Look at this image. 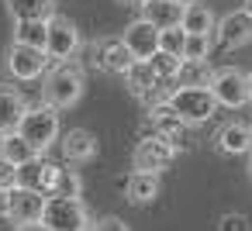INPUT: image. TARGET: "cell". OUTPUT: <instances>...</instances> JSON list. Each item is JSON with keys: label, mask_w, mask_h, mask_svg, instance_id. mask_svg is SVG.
Returning a JSON list of instances; mask_svg holds the SVG:
<instances>
[{"label": "cell", "mask_w": 252, "mask_h": 231, "mask_svg": "<svg viewBox=\"0 0 252 231\" xmlns=\"http://www.w3.org/2000/svg\"><path fill=\"white\" fill-rule=\"evenodd\" d=\"M214 38L221 49H242L252 42V14L249 11H231L214 25Z\"/></svg>", "instance_id": "obj_10"}, {"label": "cell", "mask_w": 252, "mask_h": 231, "mask_svg": "<svg viewBox=\"0 0 252 231\" xmlns=\"http://www.w3.org/2000/svg\"><path fill=\"white\" fill-rule=\"evenodd\" d=\"M0 159H7L11 166H25V162L38 159V152H35L18 131H11V135H4V145H0Z\"/></svg>", "instance_id": "obj_24"}, {"label": "cell", "mask_w": 252, "mask_h": 231, "mask_svg": "<svg viewBox=\"0 0 252 231\" xmlns=\"http://www.w3.org/2000/svg\"><path fill=\"white\" fill-rule=\"evenodd\" d=\"M180 18H183V4H176V0H145L142 4V21H149L156 31L180 28Z\"/></svg>", "instance_id": "obj_15"}, {"label": "cell", "mask_w": 252, "mask_h": 231, "mask_svg": "<svg viewBox=\"0 0 252 231\" xmlns=\"http://www.w3.org/2000/svg\"><path fill=\"white\" fill-rule=\"evenodd\" d=\"M49 66V56L42 49H28V45H11L7 49V73L14 80H38Z\"/></svg>", "instance_id": "obj_11"}, {"label": "cell", "mask_w": 252, "mask_h": 231, "mask_svg": "<svg viewBox=\"0 0 252 231\" xmlns=\"http://www.w3.org/2000/svg\"><path fill=\"white\" fill-rule=\"evenodd\" d=\"M80 52V31H76V25L69 21V18H63V14H56V18H49V38H45V56H49V62H66L69 56H76Z\"/></svg>", "instance_id": "obj_7"}, {"label": "cell", "mask_w": 252, "mask_h": 231, "mask_svg": "<svg viewBox=\"0 0 252 231\" xmlns=\"http://www.w3.org/2000/svg\"><path fill=\"white\" fill-rule=\"evenodd\" d=\"M14 21H49L56 18V0H4Z\"/></svg>", "instance_id": "obj_21"}, {"label": "cell", "mask_w": 252, "mask_h": 231, "mask_svg": "<svg viewBox=\"0 0 252 231\" xmlns=\"http://www.w3.org/2000/svg\"><path fill=\"white\" fill-rule=\"evenodd\" d=\"M118 4H125V7H142L145 0H118Z\"/></svg>", "instance_id": "obj_33"}, {"label": "cell", "mask_w": 252, "mask_h": 231, "mask_svg": "<svg viewBox=\"0 0 252 231\" xmlns=\"http://www.w3.org/2000/svg\"><path fill=\"white\" fill-rule=\"evenodd\" d=\"M214 14L207 4H183V18H180V28L183 35H214Z\"/></svg>", "instance_id": "obj_20"}, {"label": "cell", "mask_w": 252, "mask_h": 231, "mask_svg": "<svg viewBox=\"0 0 252 231\" xmlns=\"http://www.w3.org/2000/svg\"><path fill=\"white\" fill-rule=\"evenodd\" d=\"M63 155H66L69 162H87V159H94V155H97V138H94V131H87V128H69V131L63 135Z\"/></svg>", "instance_id": "obj_17"}, {"label": "cell", "mask_w": 252, "mask_h": 231, "mask_svg": "<svg viewBox=\"0 0 252 231\" xmlns=\"http://www.w3.org/2000/svg\"><path fill=\"white\" fill-rule=\"evenodd\" d=\"M249 138H252V128H249Z\"/></svg>", "instance_id": "obj_38"}, {"label": "cell", "mask_w": 252, "mask_h": 231, "mask_svg": "<svg viewBox=\"0 0 252 231\" xmlns=\"http://www.w3.org/2000/svg\"><path fill=\"white\" fill-rule=\"evenodd\" d=\"M18 135L35 148V152H45L56 138H59V111L52 107H28V114L21 117L18 124Z\"/></svg>", "instance_id": "obj_3"}, {"label": "cell", "mask_w": 252, "mask_h": 231, "mask_svg": "<svg viewBox=\"0 0 252 231\" xmlns=\"http://www.w3.org/2000/svg\"><path fill=\"white\" fill-rule=\"evenodd\" d=\"M207 52H211V38L207 35H187L183 62H207Z\"/></svg>", "instance_id": "obj_26"}, {"label": "cell", "mask_w": 252, "mask_h": 231, "mask_svg": "<svg viewBox=\"0 0 252 231\" xmlns=\"http://www.w3.org/2000/svg\"><path fill=\"white\" fill-rule=\"evenodd\" d=\"M45 38H49V21H14V45L45 52Z\"/></svg>", "instance_id": "obj_23"}, {"label": "cell", "mask_w": 252, "mask_h": 231, "mask_svg": "<svg viewBox=\"0 0 252 231\" xmlns=\"http://www.w3.org/2000/svg\"><path fill=\"white\" fill-rule=\"evenodd\" d=\"M249 173H252V159H249Z\"/></svg>", "instance_id": "obj_37"}, {"label": "cell", "mask_w": 252, "mask_h": 231, "mask_svg": "<svg viewBox=\"0 0 252 231\" xmlns=\"http://www.w3.org/2000/svg\"><path fill=\"white\" fill-rule=\"evenodd\" d=\"M42 93H45V107L66 111V107H73V104L83 97V73H80L76 66H69V62H59V66L45 76Z\"/></svg>", "instance_id": "obj_1"}, {"label": "cell", "mask_w": 252, "mask_h": 231, "mask_svg": "<svg viewBox=\"0 0 252 231\" xmlns=\"http://www.w3.org/2000/svg\"><path fill=\"white\" fill-rule=\"evenodd\" d=\"M245 11H249V14H252V0H245Z\"/></svg>", "instance_id": "obj_35"}, {"label": "cell", "mask_w": 252, "mask_h": 231, "mask_svg": "<svg viewBox=\"0 0 252 231\" xmlns=\"http://www.w3.org/2000/svg\"><path fill=\"white\" fill-rule=\"evenodd\" d=\"M166 104L173 107V114H176V117H180L187 128L211 121V114L218 111V104H214L211 90H187V87H180V90H176V93H173Z\"/></svg>", "instance_id": "obj_5"}, {"label": "cell", "mask_w": 252, "mask_h": 231, "mask_svg": "<svg viewBox=\"0 0 252 231\" xmlns=\"http://www.w3.org/2000/svg\"><path fill=\"white\" fill-rule=\"evenodd\" d=\"M218 231H249V217H245V214H238V210H231V214H221V221H218Z\"/></svg>", "instance_id": "obj_29"}, {"label": "cell", "mask_w": 252, "mask_h": 231, "mask_svg": "<svg viewBox=\"0 0 252 231\" xmlns=\"http://www.w3.org/2000/svg\"><path fill=\"white\" fill-rule=\"evenodd\" d=\"M173 159H176V152H173L162 138H156V135H145V138L135 145V152H131L135 173H152V176H159Z\"/></svg>", "instance_id": "obj_9"}, {"label": "cell", "mask_w": 252, "mask_h": 231, "mask_svg": "<svg viewBox=\"0 0 252 231\" xmlns=\"http://www.w3.org/2000/svg\"><path fill=\"white\" fill-rule=\"evenodd\" d=\"M125 197L131 200V203H152L156 197H159V176H152V173H128L125 176Z\"/></svg>", "instance_id": "obj_19"}, {"label": "cell", "mask_w": 252, "mask_h": 231, "mask_svg": "<svg viewBox=\"0 0 252 231\" xmlns=\"http://www.w3.org/2000/svg\"><path fill=\"white\" fill-rule=\"evenodd\" d=\"M149 124H152V135H156V138H162L173 152H187V148L193 145L190 128L173 114V107H169V104H156V107H149Z\"/></svg>", "instance_id": "obj_6"}, {"label": "cell", "mask_w": 252, "mask_h": 231, "mask_svg": "<svg viewBox=\"0 0 252 231\" xmlns=\"http://www.w3.org/2000/svg\"><path fill=\"white\" fill-rule=\"evenodd\" d=\"M214 145H218V152H224V155H245V152L252 148L249 124L228 121L224 128H218V135H214Z\"/></svg>", "instance_id": "obj_16"}, {"label": "cell", "mask_w": 252, "mask_h": 231, "mask_svg": "<svg viewBox=\"0 0 252 231\" xmlns=\"http://www.w3.org/2000/svg\"><path fill=\"white\" fill-rule=\"evenodd\" d=\"M42 210H45V197L42 193H32V190H7V217L18 221V224H35L42 221Z\"/></svg>", "instance_id": "obj_13"}, {"label": "cell", "mask_w": 252, "mask_h": 231, "mask_svg": "<svg viewBox=\"0 0 252 231\" xmlns=\"http://www.w3.org/2000/svg\"><path fill=\"white\" fill-rule=\"evenodd\" d=\"M176 4H190V0H176Z\"/></svg>", "instance_id": "obj_36"}, {"label": "cell", "mask_w": 252, "mask_h": 231, "mask_svg": "<svg viewBox=\"0 0 252 231\" xmlns=\"http://www.w3.org/2000/svg\"><path fill=\"white\" fill-rule=\"evenodd\" d=\"M214 80V69L207 62H180V73H176V87H187V90H207Z\"/></svg>", "instance_id": "obj_22"}, {"label": "cell", "mask_w": 252, "mask_h": 231, "mask_svg": "<svg viewBox=\"0 0 252 231\" xmlns=\"http://www.w3.org/2000/svg\"><path fill=\"white\" fill-rule=\"evenodd\" d=\"M14 231H49V228H45L42 221H35V224H18Z\"/></svg>", "instance_id": "obj_32"}, {"label": "cell", "mask_w": 252, "mask_h": 231, "mask_svg": "<svg viewBox=\"0 0 252 231\" xmlns=\"http://www.w3.org/2000/svg\"><path fill=\"white\" fill-rule=\"evenodd\" d=\"M211 97L218 107H245L249 104V80L242 69H218L214 80H211Z\"/></svg>", "instance_id": "obj_8"}, {"label": "cell", "mask_w": 252, "mask_h": 231, "mask_svg": "<svg viewBox=\"0 0 252 231\" xmlns=\"http://www.w3.org/2000/svg\"><path fill=\"white\" fill-rule=\"evenodd\" d=\"M42 224L49 231H94V221L83 200H69V197H45Z\"/></svg>", "instance_id": "obj_2"}, {"label": "cell", "mask_w": 252, "mask_h": 231, "mask_svg": "<svg viewBox=\"0 0 252 231\" xmlns=\"http://www.w3.org/2000/svg\"><path fill=\"white\" fill-rule=\"evenodd\" d=\"M180 62H183V59H176V56H166V52H156V56L149 59V66H152V73H156V80H159V83H166V80H176V73H180Z\"/></svg>", "instance_id": "obj_25"}, {"label": "cell", "mask_w": 252, "mask_h": 231, "mask_svg": "<svg viewBox=\"0 0 252 231\" xmlns=\"http://www.w3.org/2000/svg\"><path fill=\"white\" fill-rule=\"evenodd\" d=\"M83 59L94 69H100V73H121V76L135 66V56L125 49L121 38H97V42H90L83 49Z\"/></svg>", "instance_id": "obj_4"}, {"label": "cell", "mask_w": 252, "mask_h": 231, "mask_svg": "<svg viewBox=\"0 0 252 231\" xmlns=\"http://www.w3.org/2000/svg\"><path fill=\"white\" fill-rule=\"evenodd\" d=\"M18 186V166H11L7 159H0V193H7Z\"/></svg>", "instance_id": "obj_30"}, {"label": "cell", "mask_w": 252, "mask_h": 231, "mask_svg": "<svg viewBox=\"0 0 252 231\" xmlns=\"http://www.w3.org/2000/svg\"><path fill=\"white\" fill-rule=\"evenodd\" d=\"M183 42H187L183 28L159 31V52H166V56H176V59H183Z\"/></svg>", "instance_id": "obj_28"}, {"label": "cell", "mask_w": 252, "mask_h": 231, "mask_svg": "<svg viewBox=\"0 0 252 231\" xmlns=\"http://www.w3.org/2000/svg\"><path fill=\"white\" fill-rule=\"evenodd\" d=\"M125 80H128V90H131L135 97L149 100V107L166 104V100H162V93H159V80H156V73H152V66H149V62H135V66L125 73Z\"/></svg>", "instance_id": "obj_14"}, {"label": "cell", "mask_w": 252, "mask_h": 231, "mask_svg": "<svg viewBox=\"0 0 252 231\" xmlns=\"http://www.w3.org/2000/svg\"><path fill=\"white\" fill-rule=\"evenodd\" d=\"M121 42H125V49L135 56V62H149V59L159 52V31H156L149 21H142V18L125 28Z\"/></svg>", "instance_id": "obj_12"}, {"label": "cell", "mask_w": 252, "mask_h": 231, "mask_svg": "<svg viewBox=\"0 0 252 231\" xmlns=\"http://www.w3.org/2000/svg\"><path fill=\"white\" fill-rule=\"evenodd\" d=\"M25 114H28L25 97L18 90H11V87H0V131H4V135L18 131V124H21Z\"/></svg>", "instance_id": "obj_18"}, {"label": "cell", "mask_w": 252, "mask_h": 231, "mask_svg": "<svg viewBox=\"0 0 252 231\" xmlns=\"http://www.w3.org/2000/svg\"><path fill=\"white\" fill-rule=\"evenodd\" d=\"M80 193H83V179L76 176V169H63V173H59V183H56V190H52V197L80 200Z\"/></svg>", "instance_id": "obj_27"}, {"label": "cell", "mask_w": 252, "mask_h": 231, "mask_svg": "<svg viewBox=\"0 0 252 231\" xmlns=\"http://www.w3.org/2000/svg\"><path fill=\"white\" fill-rule=\"evenodd\" d=\"M245 80H249V100H252V73H245Z\"/></svg>", "instance_id": "obj_34"}, {"label": "cell", "mask_w": 252, "mask_h": 231, "mask_svg": "<svg viewBox=\"0 0 252 231\" xmlns=\"http://www.w3.org/2000/svg\"><path fill=\"white\" fill-rule=\"evenodd\" d=\"M94 231H131L121 217H100L97 224H94Z\"/></svg>", "instance_id": "obj_31"}]
</instances>
